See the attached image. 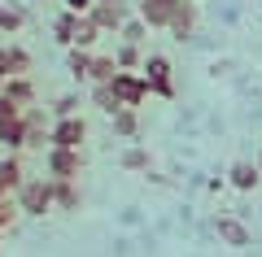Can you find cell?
I'll return each instance as SVG.
<instances>
[{
  "label": "cell",
  "instance_id": "9c48e42d",
  "mask_svg": "<svg viewBox=\"0 0 262 257\" xmlns=\"http://www.w3.org/2000/svg\"><path fill=\"white\" fill-rule=\"evenodd\" d=\"M166 31L179 39V44L196 35V5H192V0H179V5H175V13H170V27H166Z\"/></svg>",
  "mask_w": 262,
  "mask_h": 257
},
{
  "label": "cell",
  "instance_id": "5b68a950",
  "mask_svg": "<svg viewBox=\"0 0 262 257\" xmlns=\"http://www.w3.org/2000/svg\"><path fill=\"white\" fill-rule=\"evenodd\" d=\"M48 179H79V170H83V153L79 148H53L48 144Z\"/></svg>",
  "mask_w": 262,
  "mask_h": 257
},
{
  "label": "cell",
  "instance_id": "4316f807",
  "mask_svg": "<svg viewBox=\"0 0 262 257\" xmlns=\"http://www.w3.org/2000/svg\"><path fill=\"white\" fill-rule=\"evenodd\" d=\"M75 113H79V96H75V92L53 101V118H75Z\"/></svg>",
  "mask_w": 262,
  "mask_h": 257
},
{
  "label": "cell",
  "instance_id": "5bb4252c",
  "mask_svg": "<svg viewBox=\"0 0 262 257\" xmlns=\"http://www.w3.org/2000/svg\"><path fill=\"white\" fill-rule=\"evenodd\" d=\"M101 35H105V31L96 27V18H92V13H79V22H75V44H70V48H88V53H92Z\"/></svg>",
  "mask_w": 262,
  "mask_h": 257
},
{
  "label": "cell",
  "instance_id": "44dd1931",
  "mask_svg": "<svg viewBox=\"0 0 262 257\" xmlns=\"http://www.w3.org/2000/svg\"><path fill=\"white\" fill-rule=\"evenodd\" d=\"M75 22H79V13H70V9H61L53 18V39L57 44H66V48L75 44Z\"/></svg>",
  "mask_w": 262,
  "mask_h": 257
},
{
  "label": "cell",
  "instance_id": "7402d4cb",
  "mask_svg": "<svg viewBox=\"0 0 262 257\" xmlns=\"http://www.w3.org/2000/svg\"><path fill=\"white\" fill-rule=\"evenodd\" d=\"M114 61H118V70H140V65H144V48L122 39V44L114 48Z\"/></svg>",
  "mask_w": 262,
  "mask_h": 257
},
{
  "label": "cell",
  "instance_id": "603a6c76",
  "mask_svg": "<svg viewBox=\"0 0 262 257\" xmlns=\"http://www.w3.org/2000/svg\"><path fill=\"white\" fill-rule=\"evenodd\" d=\"M114 74H118V61H114V57H96V53H92V70H88V83H110Z\"/></svg>",
  "mask_w": 262,
  "mask_h": 257
},
{
  "label": "cell",
  "instance_id": "d4e9b609",
  "mask_svg": "<svg viewBox=\"0 0 262 257\" xmlns=\"http://www.w3.org/2000/svg\"><path fill=\"white\" fill-rule=\"evenodd\" d=\"M5 53H9V79H13V74H27V70H31V53H27L22 44H9Z\"/></svg>",
  "mask_w": 262,
  "mask_h": 257
},
{
  "label": "cell",
  "instance_id": "ac0fdd59",
  "mask_svg": "<svg viewBox=\"0 0 262 257\" xmlns=\"http://www.w3.org/2000/svg\"><path fill=\"white\" fill-rule=\"evenodd\" d=\"M66 70H70V79H75V83H88L92 53H88V48H70V53H66Z\"/></svg>",
  "mask_w": 262,
  "mask_h": 257
},
{
  "label": "cell",
  "instance_id": "52a82bcc",
  "mask_svg": "<svg viewBox=\"0 0 262 257\" xmlns=\"http://www.w3.org/2000/svg\"><path fill=\"white\" fill-rule=\"evenodd\" d=\"M214 231H219V240H223L227 248H249V244H253V231L245 227L236 214H219V218H214Z\"/></svg>",
  "mask_w": 262,
  "mask_h": 257
},
{
  "label": "cell",
  "instance_id": "ba28073f",
  "mask_svg": "<svg viewBox=\"0 0 262 257\" xmlns=\"http://www.w3.org/2000/svg\"><path fill=\"white\" fill-rule=\"evenodd\" d=\"M258 183H262L258 161L241 157V161H232V166H227V188H236V192H258Z\"/></svg>",
  "mask_w": 262,
  "mask_h": 257
},
{
  "label": "cell",
  "instance_id": "3957f363",
  "mask_svg": "<svg viewBox=\"0 0 262 257\" xmlns=\"http://www.w3.org/2000/svg\"><path fill=\"white\" fill-rule=\"evenodd\" d=\"M110 83H114V96L122 101V109H136V105L149 101V83H144L140 70H118Z\"/></svg>",
  "mask_w": 262,
  "mask_h": 257
},
{
  "label": "cell",
  "instance_id": "277c9868",
  "mask_svg": "<svg viewBox=\"0 0 262 257\" xmlns=\"http://www.w3.org/2000/svg\"><path fill=\"white\" fill-rule=\"evenodd\" d=\"M88 139V122L79 118H53V127H48V144L53 148H83Z\"/></svg>",
  "mask_w": 262,
  "mask_h": 257
},
{
  "label": "cell",
  "instance_id": "9a60e30c",
  "mask_svg": "<svg viewBox=\"0 0 262 257\" xmlns=\"http://www.w3.org/2000/svg\"><path fill=\"white\" fill-rule=\"evenodd\" d=\"M5 96H9V101H18L22 109H27V105H35V83H31V74H13V79H5Z\"/></svg>",
  "mask_w": 262,
  "mask_h": 257
},
{
  "label": "cell",
  "instance_id": "2e32d148",
  "mask_svg": "<svg viewBox=\"0 0 262 257\" xmlns=\"http://www.w3.org/2000/svg\"><path fill=\"white\" fill-rule=\"evenodd\" d=\"M0 183H5V192H18L22 183H27V170H22V157L9 153L5 161H0Z\"/></svg>",
  "mask_w": 262,
  "mask_h": 257
},
{
  "label": "cell",
  "instance_id": "6da1fadb",
  "mask_svg": "<svg viewBox=\"0 0 262 257\" xmlns=\"http://www.w3.org/2000/svg\"><path fill=\"white\" fill-rule=\"evenodd\" d=\"M140 74H144V83H149V96H158V101H175V65H170V57L144 53Z\"/></svg>",
  "mask_w": 262,
  "mask_h": 257
},
{
  "label": "cell",
  "instance_id": "d6986e66",
  "mask_svg": "<svg viewBox=\"0 0 262 257\" xmlns=\"http://www.w3.org/2000/svg\"><path fill=\"white\" fill-rule=\"evenodd\" d=\"M110 127H114L118 139H136V135H140V118H136V109H118L110 118Z\"/></svg>",
  "mask_w": 262,
  "mask_h": 257
},
{
  "label": "cell",
  "instance_id": "e0dca14e",
  "mask_svg": "<svg viewBox=\"0 0 262 257\" xmlns=\"http://www.w3.org/2000/svg\"><path fill=\"white\" fill-rule=\"evenodd\" d=\"M118 166H122V170H136V175H149V170H153V157H149V148L131 144V148H122Z\"/></svg>",
  "mask_w": 262,
  "mask_h": 257
},
{
  "label": "cell",
  "instance_id": "836d02e7",
  "mask_svg": "<svg viewBox=\"0 0 262 257\" xmlns=\"http://www.w3.org/2000/svg\"><path fill=\"white\" fill-rule=\"evenodd\" d=\"M0 92H5V79H0Z\"/></svg>",
  "mask_w": 262,
  "mask_h": 257
},
{
  "label": "cell",
  "instance_id": "7a4b0ae2",
  "mask_svg": "<svg viewBox=\"0 0 262 257\" xmlns=\"http://www.w3.org/2000/svg\"><path fill=\"white\" fill-rule=\"evenodd\" d=\"M13 201H18V214L44 218V214L53 209V179H27V183L13 192Z\"/></svg>",
  "mask_w": 262,
  "mask_h": 257
},
{
  "label": "cell",
  "instance_id": "ffe728a7",
  "mask_svg": "<svg viewBox=\"0 0 262 257\" xmlns=\"http://www.w3.org/2000/svg\"><path fill=\"white\" fill-rule=\"evenodd\" d=\"M92 105H96L101 113H110V118L122 109V101L114 96V83H92Z\"/></svg>",
  "mask_w": 262,
  "mask_h": 257
},
{
  "label": "cell",
  "instance_id": "4dcf8cb0",
  "mask_svg": "<svg viewBox=\"0 0 262 257\" xmlns=\"http://www.w3.org/2000/svg\"><path fill=\"white\" fill-rule=\"evenodd\" d=\"M0 79H9V53H5V44H0Z\"/></svg>",
  "mask_w": 262,
  "mask_h": 257
},
{
  "label": "cell",
  "instance_id": "f1b7e54d",
  "mask_svg": "<svg viewBox=\"0 0 262 257\" xmlns=\"http://www.w3.org/2000/svg\"><path fill=\"white\" fill-rule=\"evenodd\" d=\"M18 113H22V105H18V101H9V96L0 92V118H18Z\"/></svg>",
  "mask_w": 262,
  "mask_h": 257
},
{
  "label": "cell",
  "instance_id": "8fae6325",
  "mask_svg": "<svg viewBox=\"0 0 262 257\" xmlns=\"http://www.w3.org/2000/svg\"><path fill=\"white\" fill-rule=\"evenodd\" d=\"M83 205V192H79V179H53V209L75 214Z\"/></svg>",
  "mask_w": 262,
  "mask_h": 257
},
{
  "label": "cell",
  "instance_id": "cb8c5ba5",
  "mask_svg": "<svg viewBox=\"0 0 262 257\" xmlns=\"http://www.w3.org/2000/svg\"><path fill=\"white\" fill-rule=\"evenodd\" d=\"M118 35L127 39V44H140V48H144V39H149V22H144V18H127Z\"/></svg>",
  "mask_w": 262,
  "mask_h": 257
},
{
  "label": "cell",
  "instance_id": "30bf717a",
  "mask_svg": "<svg viewBox=\"0 0 262 257\" xmlns=\"http://www.w3.org/2000/svg\"><path fill=\"white\" fill-rule=\"evenodd\" d=\"M175 5H179V0H140V13H136V18L149 22V31H166Z\"/></svg>",
  "mask_w": 262,
  "mask_h": 257
},
{
  "label": "cell",
  "instance_id": "8992f818",
  "mask_svg": "<svg viewBox=\"0 0 262 257\" xmlns=\"http://www.w3.org/2000/svg\"><path fill=\"white\" fill-rule=\"evenodd\" d=\"M88 13L96 18V27H101L105 35H118L122 22H127V0H92Z\"/></svg>",
  "mask_w": 262,
  "mask_h": 257
},
{
  "label": "cell",
  "instance_id": "484cf974",
  "mask_svg": "<svg viewBox=\"0 0 262 257\" xmlns=\"http://www.w3.org/2000/svg\"><path fill=\"white\" fill-rule=\"evenodd\" d=\"M18 31H22V9L0 5V35H18Z\"/></svg>",
  "mask_w": 262,
  "mask_h": 257
},
{
  "label": "cell",
  "instance_id": "7c38bea8",
  "mask_svg": "<svg viewBox=\"0 0 262 257\" xmlns=\"http://www.w3.org/2000/svg\"><path fill=\"white\" fill-rule=\"evenodd\" d=\"M22 122H27V148H44V144H48V127H53L48 113L27 105V109H22Z\"/></svg>",
  "mask_w": 262,
  "mask_h": 257
},
{
  "label": "cell",
  "instance_id": "1f68e13d",
  "mask_svg": "<svg viewBox=\"0 0 262 257\" xmlns=\"http://www.w3.org/2000/svg\"><path fill=\"white\" fill-rule=\"evenodd\" d=\"M253 161H258V170H262V148H258V157H253Z\"/></svg>",
  "mask_w": 262,
  "mask_h": 257
},
{
  "label": "cell",
  "instance_id": "4fadbf2b",
  "mask_svg": "<svg viewBox=\"0 0 262 257\" xmlns=\"http://www.w3.org/2000/svg\"><path fill=\"white\" fill-rule=\"evenodd\" d=\"M0 148H9V153H22L27 148V122L18 118H0Z\"/></svg>",
  "mask_w": 262,
  "mask_h": 257
},
{
  "label": "cell",
  "instance_id": "f546056e",
  "mask_svg": "<svg viewBox=\"0 0 262 257\" xmlns=\"http://www.w3.org/2000/svg\"><path fill=\"white\" fill-rule=\"evenodd\" d=\"M61 5H66L70 13H88V9H92V0H61Z\"/></svg>",
  "mask_w": 262,
  "mask_h": 257
},
{
  "label": "cell",
  "instance_id": "d6a6232c",
  "mask_svg": "<svg viewBox=\"0 0 262 257\" xmlns=\"http://www.w3.org/2000/svg\"><path fill=\"white\" fill-rule=\"evenodd\" d=\"M5 196H9V192H5V183H0V201H5Z\"/></svg>",
  "mask_w": 262,
  "mask_h": 257
},
{
  "label": "cell",
  "instance_id": "83f0119b",
  "mask_svg": "<svg viewBox=\"0 0 262 257\" xmlns=\"http://www.w3.org/2000/svg\"><path fill=\"white\" fill-rule=\"evenodd\" d=\"M13 218H18V201H9V196H5V201H0V231H9Z\"/></svg>",
  "mask_w": 262,
  "mask_h": 257
}]
</instances>
